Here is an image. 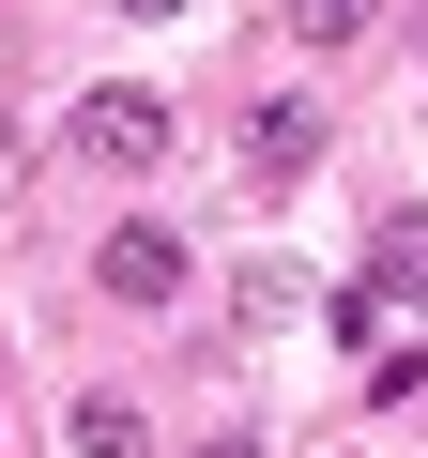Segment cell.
I'll list each match as a JSON object with an SVG mask.
<instances>
[{
  "label": "cell",
  "instance_id": "6da1fadb",
  "mask_svg": "<svg viewBox=\"0 0 428 458\" xmlns=\"http://www.w3.org/2000/svg\"><path fill=\"white\" fill-rule=\"evenodd\" d=\"M77 153H92V168H153V153H168V107H153V92H92V107H77Z\"/></svg>",
  "mask_w": 428,
  "mask_h": 458
},
{
  "label": "cell",
  "instance_id": "7a4b0ae2",
  "mask_svg": "<svg viewBox=\"0 0 428 458\" xmlns=\"http://www.w3.org/2000/svg\"><path fill=\"white\" fill-rule=\"evenodd\" d=\"M92 276H107V306H168L184 291V245H168V229H107Z\"/></svg>",
  "mask_w": 428,
  "mask_h": 458
},
{
  "label": "cell",
  "instance_id": "3957f363",
  "mask_svg": "<svg viewBox=\"0 0 428 458\" xmlns=\"http://www.w3.org/2000/svg\"><path fill=\"white\" fill-rule=\"evenodd\" d=\"M245 168H276V183L321 168V107L306 92H245Z\"/></svg>",
  "mask_w": 428,
  "mask_h": 458
},
{
  "label": "cell",
  "instance_id": "277c9868",
  "mask_svg": "<svg viewBox=\"0 0 428 458\" xmlns=\"http://www.w3.org/2000/svg\"><path fill=\"white\" fill-rule=\"evenodd\" d=\"M367 306H428V214H382V245H367Z\"/></svg>",
  "mask_w": 428,
  "mask_h": 458
},
{
  "label": "cell",
  "instance_id": "5b68a950",
  "mask_svg": "<svg viewBox=\"0 0 428 458\" xmlns=\"http://www.w3.org/2000/svg\"><path fill=\"white\" fill-rule=\"evenodd\" d=\"M77 458H138V397H123V382L77 397Z\"/></svg>",
  "mask_w": 428,
  "mask_h": 458
},
{
  "label": "cell",
  "instance_id": "8992f818",
  "mask_svg": "<svg viewBox=\"0 0 428 458\" xmlns=\"http://www.w3.org/2000/svg\"><path fill=\"white\" fill-rule=\"evenodd\" d=\"M291 31H306V47H352V31H367V0H291Z\"/></svg>",
  "mask_w": 428,
  "mask_h": 458
},
{
  "label": "cell",
  "instance_id": "52a82bcc",
  "mask_svg": "<svg viewBox=\"0 0 428 458\" xmlns=\"http://www.w3.org/2000/svg\"><path fill=\"white\" fill-rule=\"evenodd\" d=\"M123 16H184V0H123Z\"/></svg>",
  "mask_w": 428,
  "mask_h": 458
},
{
  "label": "cell",
  "instance_id": "ba28073f",
  "mask_svg": "<svg viewBox=\"0 0 428 458\" xmlns=\"http://www.w3.org/2000/svg\"><path fill=\"white\" fill-rule=\"evenodd\" d=\"M214 458H261V443H214Z\"/></svg>",
  "mask_w": 428,
  "mask_h": 458
}]
</instances>
